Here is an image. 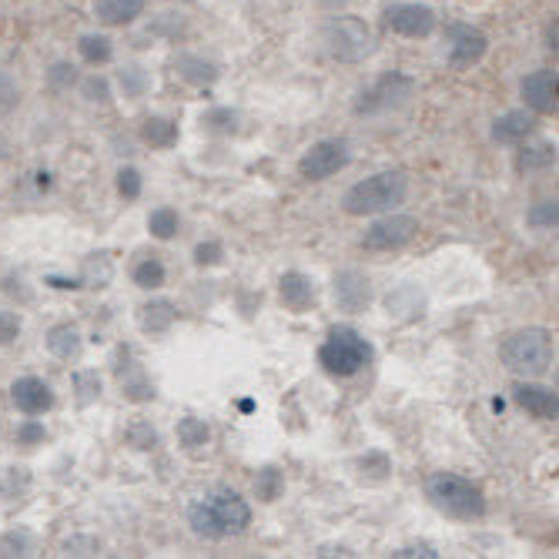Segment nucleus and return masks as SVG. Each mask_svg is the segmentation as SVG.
<instances>
[{
    "label": "nucleus",
    "mask_w": 559,
    "mask_h": 559,
    "mask_svg": "<svg viewBox=\"0 0 559 559\" xmlns=\"http://www.w3.org/2000/svg\"><path fill=\"white\" fill-rule=\"evenodd\" d=\"M188 526L194 536L209 539V543H225V539H235L241 533H248L251 526V502L228 489V486H218L212 489L209 496H201L191 510H188Z\"/></svg>",
    "instance_id": "nucleus-1"
},
{
    "label": "nucleus",
    "mask_w": 559,
    "mask_h": 559,
    "mask_svg": "<svg viewBox=\"0 0 559 559\" xmlns=\"http://www.w3.org/2000/svg\"><path fill=\"white\" fill-rule=\"evenodd\" d=\"M499 362L516 379H543L556 362V335L546 325H523L499 338Z\"/></svg>",
    "instance_id": "nucleus-2"
},
{
    "label": "nucleus",
    "mask_w": 559,
    "mask_h": 559,
    "mask_svg": "<svg viewBox=\"0 0 559 559\" xmlns=\"http://www.w3.org/2000/svg\"><path fill=\"white\" fill-rule=\"evenodd\" d=\"M409 198V175L399 168L376 171L362 181H355L342 194V212L352 218H376L385 212H399Z\"/></svg>",
    "instance_id": "nucleus-3"
},
{
    "label": "nucleus",
    "mask_w": 559,
    "mask_h": 559,
    "mask_svg": "<svg viewBox=\"0 0 559 559\" xmlns=\"http://www.w3.org/2000/svg\"><path fill=\"white\" fill-rule=\"evenodd\" d=\"M426 499L436 513H442L445 520L455 523H476L489 513V502L479 483H473L469 476L460 473H432L426 479Z\"/></svg>",
    "instance_id": "nucleus-4"
},
{
    "label": "nucleus",
    "mask_w": 559,
    "mask_h": 559,
    "mask_svg": "<svg viewBox=\"0 0 559 559\" xmlns=\"http://www.w3.org/2000/svg\"><path fill=\"white\" fill-rule=\"evenodd\" d=\"M372 359H376L372 342L352 325H332L319 345V366L332 379H355L372 366Z\"/></svg>",
    "instance_id": "nucleus-5"
},
{
    "label": "nucleus",
    "mask_w": 559,
    "mask_h": 559,
    "mask_svg": "<svg viewBox=\"0 0 559 559\" xmlns=\"http://www.w3.org/2000/svg\"><path fill=\"white\" fill-rule=\"evenodd\" d=\"M419 94V81L409 71H385L369 87H362L352 100L355 118H389L405 111Z\"/></svg>",
    "instance_id": "nucleus-6"
},
{
    "label": "nucleus",
    "mask_w": 559,
    "mask_h": 559,
    "mask_svg": "<svg viewBox=\"0 0 559 559\" xmlns=\"http://www.w3.org/2000/svg\"><path fill=\"white\" fill-rule=\"evenodd\" d=\"M322 44L325 55L338 64H366L376 55V31L366 17L359 14H329L325 27H322Z\"/></svg>",
    "instance_id": "nucleus-7"
},
{
    "label": "nucleus",
    "mask_w": 559,
    "mask_h": 559,
    "mask_svg": "<svg viewBox=\"0 0 559 559\" xmlns=\"http://www.w3.org/2000/svg\"><path fill=\"white\" fill-rule=\"evenodd\" d=\"M442 40H445V61L452 71H473L489 58V34L476 24L466 21H449L442 27Z\"/></svg>",
    "instance_id": "nucleus-8"
},
{
    "label": "nucleus",
    "mask_w": 559,
    "mask_h": 559,
    "mask_svg": "<svg viewBox=\"0 0 559 559\" xmlns=\"http://www.w3.org/2000/svg\"><path fill=\"white\" fill-rule=\"evenodd\" d=\"M382 27L405 40H429L439 31V14L423 0H392L382 8Z\"/></svg>",
    "instance_id": "nucleus-9"
},
{
    "label": "nucleus",
    "mask_w": 559,
    "mask_h": 559,
    "mask_svg": "<svg viewBox=\"0 0 559 559\" xmlns=\"http://www.w3.org/2000/svg\"><path fill=\"white\" fill-rule=\"evenodd\" d=\"M419 238V218L416 215H405V212H385V215H376L359 245L366 251H379V255H385V251H402L409 248L413 241Z\"/></svg>",
    "instance_id": "nucleus-10"
},
{
    "label": "nucleus",
    "mask_w": 559,
    "mask_h": 559,
    "mask_svg": "<svg viewBox=\"0 0 559 559\" xmlns=\"http://www.w3.org/2000/svg\"><path fill=\"white\" fill-rule=\"evenodd\" d=\"M352 165V144L345 138H322L316 144H309L301 151V158H298V175L305 181H329L335 178L338 171H345Z\"/></svg>",
    "instance_id": "nucleus-11"
},
{
    "label": "nucleus",
    "mask_w": 559,
    "mask_h": 559,
    "mask_svg": "<svg viewBox=\"0 0 559 559\" xmlns=\"http://www.w3.org/2000/svg\"><path fill=\"white\" fill-rule=\"evenodd\" d=\"M111 376L121 389V399L131 405H147L158 399V385L147 376V369L141 366L138 352L131 345H118L111 355Z\"/></svg>",
    "instance_id": "nucleus-12"
},
{
    "label": "nucleus",
    "mask_w": 559,
    "mask_h": 559,
    "mask_svg": "<svg viewBox=\"0 0 559 559\" xmlns=\"http://www.w3.org/2000/svg\"><path fill=\"white\" fill-rule=\"evenodd\" d=\"M520 97H523V108L533 111L536 118L556 115L559 111V78H556V71L552 68H536L530 74H523Z\"/></svg>",
    "instance_id": "nucleus-13"
},
{
    "label": "nucleus",
    "mask_w": 559,
    "mask_h": 559,
    "mask_svg": "<svg viewBox=\"0 0 559 559\" xmlns=\"http://www.w3.org/2000/svg\"><path fill=\"white\" fill-rule=\"evenodd\" d=\"M11 402L21 416H47L58 405L55 385L40 376H21L11 382Z\"/></svg>",
    "instance_id": "nucleus-14"
},
{
    "label": "nucleus",
    "mask_w": 559,
    "mask_h": 559,
    "mask_svg": "<svg viewBox=\"0 0 559 559\" xmlns=\"http://www.w3.org/2000/svg\"><path fill=\"white\" fill-rule=\"evenodd\" d=\"M168 68L175 71L178 81H185L188 87H198V91H209L222 81V64L198 55V50H175Z\"/></svg>",
    "instance_id": "nucleus-15"
},
{
    "label": "nucleus",
    "mask_w": 559,
    "mask_h": 559,
    "mask_svg": "<svg viewBox=\"0 0 559 559\" xmlns=\"http://www.w3.org/2000/svg\"><path fill=\"white\" fill-rule=\"evenodd\" d=\"M510 392H513V402L533 419H543V423L559 419V395H556V389L543 385L539 379H516Z\"/></svg>",
    "instance_id": "nucleus-16"
},
{
    "label": "nucleus",
    "mask_w": 559,
    "mask_h": 559,
    "mask_svg": "<svg viewBox=\"0 0 559 559\" xmlns=\"http://www.w3.org/2000/svg\"><path fill=\"white\" fill-rule=\"evenodd\" d=\"M332 295L342 312L359 316L372 305V282L359 269H342L332 275Z\"/></svg>",
    "instance_id": "nucleus-17"
},
{
    "label": "nucleus",
    "mask_w": 559,
    "mask_h": 559,
    "mask_svg": "<svg viewBox=\"0 0 559 559\" xmlns=\"http://www.w3.org/2000/svg\"><path fill=\"white\" fill-rule=\"evenodd\" d=\"M278 301L285 305L288 312L305 316V312H309L312 305L319 301V285H316V278H312V275H305V272H298V269L285 272V275L278 278Z\"/></svg>",
    "instance_id": "nucleus-18"
},
{
    "label": "nucleus",
    "mask_w": 559,
    "mask_h": 559,
    "mask_svg": "<svg viewBox=\"0 0 559 559\" xmlns=\"http://www.w3.org/2000/svg\"><path fill=\"white\" fill-rule=\"evenodd\" d=\"M181 312L178 305L165 295H155L138 305V329L147 335V338H158V335H168L175 325H178Z\"/></svg>",
    "instance_id": "nucleus-19"
},
{
    "label": "nucleus",
    "mask_w": 559,
    "mask_h": 559,
    "mask_svg": "<svg viewBox=\"0 0 559 559\" xmlns=\"http://www.w3.org/2000/svg\"><path fill=\"white\" fill-rule=\"evenodd\" d=\"M536 115L526 111V108H513V111H502L499 118H492V128H489V138L502 147H516L523 141H530L536 134Z\"/></svg>",
    "instance_id": "nucleus-20"
},
{
    "label": "nucleus",
    "mask_w": 559,
    "mask_h": 559,
    "mask_svg": "<svg viewBox=\"0 0 559 559\" xmlns=\"http://www.w3.org/2000/svg\"><path fill=\"white\" fill-rule=\"evenodd\" d=\"M91 11H94V21L100 27L121 31V27H131L144 17L147 0H94Z\"/></svg>",
    "instance_id": "nucleus-21"
},
{
    "label": "nucleus",
    "mask_w": 559,
    "mask_h": 559,
    "mask_svg": "<svg viewBox=\"0 0 559 559\" xmlns=\"http://www.w3.org/2000/svg\"><path fill=\"white\" fill-rule=\"evenodd\" d=\"M44 345L58 362H78L84 355V332L78 322H55L44 332Z\"/></svg>",
    "instance_id": "nucleus-22"
},
{
    "label": "nucleus",
    "mask_w": 559,
    "mask_h": 559,
    "mask_svg": "<svg viewBox=\"0 0 559 559\" xmlns=\"http://www.w3.org/2000/svg\"><path fill=\"white\" fill-rule=\"evenodd\" d=\"M74 50H78V61L84 68L100 71L115 61V37L108 31H84V34H78Z\"/></svg>",
    "instance_id": "nucleus-23"
},
{
    "label": "nucleus",
    "mask_w": 559,
    "mask_h": 559,
    "mask_svg": "<svg viewBox=\"0 0 559 559\" xmlns=\"http://www.w3.org/2000/svg\"><path fill=\"white\" fill-rule=\"evenodd\" d=\"M138 138L141 144H147L151 151H171L181 141V128L175 118L168 115H144L138 121Z\"/></svg>",
    "instance_id": "nucleus-24"
},
{
    "label": "nucleus",
    "mask_w": 559,
    "mask_h": 559,
    "mask_svg": "<svg viewBox=\"0 0 559 559\" xmlns=\"http://www.w3.org/2000/svg\"><path fill=\"white\" fill-rule=\"evenodd\" d=\"M111 81H115V91H118L124 100H141V97L151 94V87H155V74H151V68L138 64V61L121 64V68L111 74Z\"/></svg>",
    "instance_id": "nucleus-25"
},
{
    "label": "nucleus",
    "mask_w": 559,
    "mask_h": 559,
    "mask_svg": "<svg viewBox=\"0 0 559 559\" xmlns=\"http://www.w3.org/2000/svg\"><path fill=\"white\" fill-rule=\"evenodd\" d=\"M84 71H81V61H71V58H58L44 68V84L50 94H71L78 91Z\"/></svg>",
    "instance_id": "nucleus-26"
},
{
    "label": "nucleus",
    "mask_w": 559,
    "mask_h": 559,
    "mask_svg": "<svg viewBox=\"0 0 559 559\" xmlns=\"http://www.w3.org/2000/svg\"><path fill=\"white\" fill-rule=\"evenodd\" d=\"M131 282L141 292H162L168 285V265L162 262V255H141L131 265Z\"/></svg>",
    "instance_id": "nucleus-27"
},
{
    "label": "nucleus",
    "mask_w": 559,
    "mask_h": 559,
    "mask_svg": "<svg viewBox=\"0 0 559 559\" xmlns=\"http://www.w3.org/2000/svg\"><path fill=\"white\" fill-rule=\"evenodd\" d=\"M201 131L212 138H235L241 131V111L228 105H215L201 115Z\"/></svg>",
    "instance_id": "nucleus-28"
},
{
    "label": "nucleus",
    "mask_w": 559,
    "mask_h": 559,
    "mask_svg": "<svg viewBox=\"0 0 559 559\" xmlns=\"http://www.w3.org/2000/svg\"><path fill=\"white\" fill-rule=\"evenodd\" d=\"M78 94L84 97V105H91V108H108L111 100L118 97L115 81H111L108 74H100V71L84 74L81 84H78Z\"/></svg>",
    "instance_id": "nucleus-29"
},
{
    "label": "nucleus",
    "mask_w": 559,
    "mask_h": 559,
    "mask_svg": "<svg viewBox=\"0 0 559 559\" xmlns=\"http://www.w3.org/2000/svg\"><path fill=\"white\" fill-rule=\"evenodd\" d=\"M520 151H516V171H523V175H530V171H546V168H552L556 165V144H549V141H543V144H530V141H523V144H516Z\"/></svg>",
    "instance_id": "nucleus-30"
},
{
    "label": "nucleus",
    "mask_w": 559,
    "mask_h": 559,
    "mask_svg": "<svg viewBox=\"0 0 559 559\" xmlns=\"http://www.w3.org/2000/svg\"><path fill=\"white\" fill-rule=\"evenodd\" d=\"M115 278V262L108 251H91L81 262V285L84 288H108Z\"/></svg>",
    "instance_id": "nucleus-31"
},
{
    "label": "nucleus",
    "mask_w": 559,
    "mask_h": 559,
    "mask_svg": "<svg viewBox=\"0 0 559 559\" xmlns=\"http://www.w3.org/2000/svg\"><path fill=\"white\" fill-rule=\"evenodd\" d=\"M34 489V476L27 466H8L0 469V499L4 502H24Z\"/></svg>",
    "instance_id": "nucleus-32"
},
{
    "label": "nucleus",
    "mask_w": 559,
    "mask_h": 559,
    "mask_svg": "<svg viewBox=\"0 0 559 559\" xmlns=\"http://www.w3.org/2000/svg\"><path fill=\"white\" fill-rule=\"evenodd\" d=\"M71 389H74L78 409H87V405H94L100 399V392H105V379H100L97 369H74L71 372Z\"/></svg>",
    "instance_id": "nucleus-33"
},
{
    "label": "nucleus",
    "mask_w": 559,
    "mask_h": 559,
    "mask_svg": "<svg viewBox=\"0 0 559 559\" xmlns=\"http://www.w3.org/2000/svg\"><path fill=\"white\" fill-rule=\"evenodd\" d=\"M0 556H4V559H14V556L27 559V556H37V536H34V530H27V526H11V530L0 533Z\"/></svg>",
    "instance_id": "nucleus-34"
},
{
    "label": "nucleus",
    "mask_w": 559,
    "mask_h": 559,
    "mask_svg": "<svg viewBox=\"0 0 559 559\" xmlns=\"http://www.w3.org/2000/svg\"><path fill=\"white\" fill-rule=\"evenodd\" d=\"M175 436H178V445H181V449H188V452H201V449H209V442H212V429H209V423H205V419H198V416H185V419H178Z\"/></svg>",
    "instance_id": "nucleus-35"
},
{
    "label": "nucleus",
    "mask_w": 559,
    "mask_h": 559,
    "mask_svg": "<svg viewBox=\"0 0 559 559\" xmlns=\"http://www.w3.org/2000/svg\"><path fill=\"white\" fill-rule=\"evenodd\" d=\"M178 228H181L178 209L158 205V209H151V212H147V231H151V238H155V241H171V238H178Z\"/></svg>",
    "instance_id": "nucleus-36"
},
{
    "label": "nucleus",
    "mask_w": 559,
    "mask_h": 559,
    "mask_svg": "<svg viewBox=\"0 0 559 559\" xmlns=\"http://www.w3.org/2000/svg\"><path fill=\"white\" fill-rule=\"evenodd\" d=\"M124 445L134 449V452H155L162 445V436L147 419H134V423L124 426Z\"/></svg>",
    "instance_id": "nucleus-37"
},
{
    "label": "nucleus",
    "mask_w": 559,
    "mask_h": 559,
    "mask_svg": "<svg viewBox=\"0 0 559 559\" xmlns=\"http://www.w3.org/2000/svg\"><path fill=\"white\" fill-rule=\"evenodd\" d=\"M526 225L536 231H556L559 225V201L556 198H539L526 212Z\"/></svg>",
    "instance_id": "nucleus-38"
},
{
    "label": "nucleus",
    "mask_w": 559,
    "mask_h": 559,
    "mask_svg": "<svg viewBox=\"0 0 559 559\" xmlns=\"http://www.w3.org/2000/svg\"><path fill=\"white\" fill-rule=\"evenodd\" d=\"M282 492H285V473H282L278 466L259 469V476H255V496H259L262 502H278Z\"/></svg>",
    "instance_id": "nucleus-39"
},
{
    "label": "nucleus",
    "mask_w": 559,
    "mask_h": 559,
    "mask_svg": "<svg viewBox=\"0 0 559 559\" xmlns=\"http://www.w3.org/2000/svg\"><path fill=\"white\" fill-rule=\"evenodd\" d=\"M115 191L121 201H138L144 194V175L134 165H121L115 171Z\"/></svg>",
    "instance_id": "nucleus-40"
},
{
    "label": "nucleus",
    "mask_w": 559,
    "mask_h": 559,
    "mask_svg": "<svg viewBox=\"0 0 559 559\" xmlns=\"http://www.w3.org/2000/svg\"><path fill=\"white\" fill-rule=\"evenodd\" d=\"M24 100V91L17 84V78L11 71L0 68V118H11Z\"/></svg>",
    "instance_id": "nucleus-41"
},
{
    "label": "nucleus",
    "mask_w": 559,
    "mask_h": 559,
    "mask_svg": "<svg viewBox=\"0 0 559 559\" xmlns=\"http://www.w3.org/2000/svg\"><path fill=\"white\" fill-rule=\"evenodd\" d=\"M191 262H194V269H218L225 262V245L218 238L198 241L194 251H191Z\"/></svg>",
    "instance_id": "nucleus-42"
},
{
    "label": "nucleus",
    "mask_w": 559,
    "mask_h": 559,
    "mask_svg": "<svg viewBox=\"0 0 559 559\" xmlns=\"http://www.w3.org/2000/svg\"><path fill=\"white\" fill-rule=\"evenodd\" d=\"M14 442H17L21 449H37V445H44V442H47V426L40 423V416L21 419L17 429H14Z\"/></svg>",
    "instance_id": "nucleus-43"
},
{
    "label": "nucleus",
    "mask_w": 559,
    "mask_h": 559,
    "mask_svg": "<svg viewBox=\"0 0 559 559\" xmlns=\"http://www.w3.org/2000/svg\"><path fill=\"white\" fill-rule=\"evenodd\" d=\"M355 466L362 469V479H372V483H382V479L392 473L389 455H385V452H379V449H372V452L359 455V463H355Z\"/></svg>",
    "instance_id": "nucleus-44"
},
{
    "label": "nucleus",
    "mask_w": 559,
    "mask_h": 559,
    "mask_svg": "<svg viewBox=\"0 0 559 559\" xmlns=\"http://www.w3.org/2000/svg\"><path fill=\"white\" fill-rule=\"evenodd\" d=\"M147 31H155L158 37H165V40H178L185 31H188V17L185 14H175V11H168V14H162V17H155V24H151Z\"/></svg>",
    "instance_id": "nucleus-45"
},
{
    "label": "nucleus",
    "mask_w": 559,
    "mask_h": 559,
    "mask_svg": "<svg viewBox=\"0 0 559 559\" xmlns=\"http://www.w3.org/2000/svg\"><path fill=\"white\" fill-rule=\"evenodd\" d=\"M21 332H24L21 316H17V312H11V309H0V348L17 345Z\"/></svg>",
    "instance_id": "nucleus-46"
},
{
    "label": "nucleus",
    "mask_w": 559,
    "mask_h": 559,
    "mask_svg": "<svg viewBox=\"0 0 559 559\" xmlns=\"http://www.w3.org/2000/svg\"><path fill=\"white\" fill-rule=\"evenodd\" d=\"M61 552L64 556H97L100 552V539L87 536V533H74L61 543Z\"/></svg>",
    "instance_id": "nucleus-47"
},
{
    "label": "nucleus",
    "mask_w": 559,
    "mask_h": 559,
    "mask_svg": "<svg viewBox=\"0 0 559 559\" xmlns=\"http://www.w3.org/2000/svg\"><path fill=\"white\" fill-rule=\"evenodd\" d=\"M392 556H399V559H405V556H423V559H436L439 556V549L432 546V543H409V546H399Z\"/></svg>",
    "instance_id": "nucleus-48"
},
{
    "label": "nucleus",
    "mask_w": 559,
    "mask_h": 559,
    "mask_svg": "<svg viewBox=\"0 0 559 559\" xmlns=\"http://www.w3.org/2000/svg\"><path fill=\"white\" fill-rule=\"evenodd\" d=\"M316 4H319L322 14H338V11L348 8V0H316Z\"/></svg>",
    "instance_id": "nucleus-49"
},
{
    "label": "nucleus",
    "mask_w": 559,
    "mask_h": 559,
    "mask_svg": "<svg viewBox=\"0 0 559 559\" xmlns=\"http://www.w3.org/2000/svg\"><path fill=\"white\" fill-rule=\"evenodd\" d=\"M546 50H552V55H556V17L546 24Z\"/></svg>",
    "instance_id": "nucleus-50"
},
{
    "label": "nucleus",
    "mask_w": 559,
    "mask_h": 559,
    "mask_svg": "<svg viewBox=\"0 0 559 559\" xmlns=\"http://www.w3.org/2000/svg\"><path fill=\"white\" fill-rule=\"evenodd\" d=\"M316 556H348V549L345 546H319Z\"/></svg>",
    "instance_id": "nucleus-51"
}]
</instances>
